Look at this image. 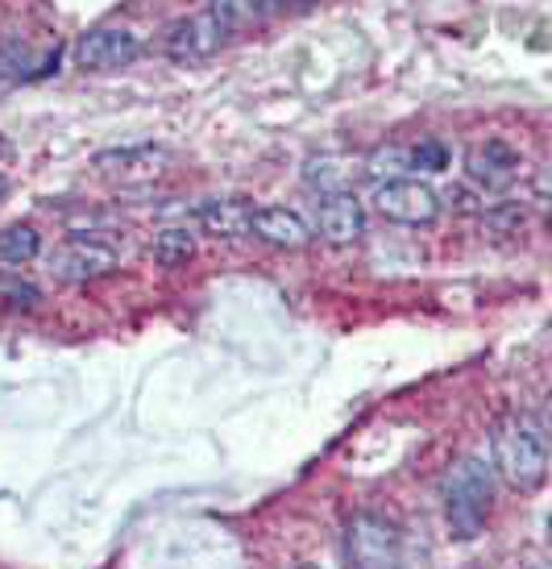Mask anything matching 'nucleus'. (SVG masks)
Instances as JSON below:
<instances>
[{"label": "nucleus", "mask_w": 552, "mask_h": 569, "mask_svg": "<svg viewBox=\"0 0 552 569\" xmlns=\"http://www.w3.org/2000/svg\"><path fill=\"white\" fill-rule=\"evenodd\" d=\"M523 171V159L515 146L499 142V138H486V142H473L465 150V174H470L473 188L482 191H503L511 188Z\"/></svg>", "instance_id": "obj_8"}, {"label": "nucleus", "mask_w": 552, "mask_h": 569, "mask_svg": "<svg viewBox=\"0 0 552 569\" xmlns=\"http://www.w3.org/2000/svg\"><path fill=\"white\" fill-rule=\"evenodd\" d=\"M403 171H411V167H408V150H399V146L379 150L374 159L365 162V174H370L374 183H382V179H399Z\"/></svg>", "instance_id": "obj_18"}, {"label": "nucleus", "mask_w": 552, "mask_h": 569, "mask_svg": "<svg viewBox=\"0 0 552 569\" xmlns=\"http://www.w3.org/2000/svg\"><path fill=\"white\" fill-rule=\"evenodd\" d=\"M150 258H154L158 267H167V270L188 267L191 258H195V238H191L188 229L171 224V229H162V233L150 241Z\"/></svg>", "instance_id": "obj_13"}, {"label": "nucleus", "mask_w": 552, "mask_h": 569, "mask_svg": "<svg viewBox=\"0 0 552 569\" xmlns=\"http://www.w3.org/2000/svg\"><path fill=\"white\" fill-rule=\"evenodd\" d=\"M92 167L104 179L117 183H150L158 174L171 171V150L167 146H121V150H100Z\"/></svg>", "instance_id": "obj_7"}, {"label": "nucleus", "mask_w": 552, "mask_h": 569, "mask_svg": "<svg viewBox=\"0 0 552 569\" xmlns=\"http://www.w3.org/2000/svg\"><path fill=\"white\" fill-rule=\"evenodd\" d=\"M490 466L515 490H536L549 478V432L536 416L511 411L494 425L490 437Z\"/></svg>", "instance_id": "obj_1"}, {"label": "nucleus", "mask_w": 552, "mask_h": 569, "mask_svg": "<svg viewBox=\"0 0 552 569\" xmlns=\"http://www.w3.org/2000/svg\"><path fill=\"white\" fill-rule=\"evenodd\" d=\"M267 4L270 0H212V13L221 17L229 30H237V26L262 21V17H267Z\"/></svg>", "instance_id": "obj_15"}, {"label": "nucleus", "mask_w": 552, "mask_h": 569, "mask_svg": "<svg viewBox=\"0 0 552 569\" xmlns=\"http://www.w3.org/2000/svg\"><path fill=\"white\" fill-rule=\"evenodd\" d=\"M42 250V238H38V229L33 224H9V229H0V262L4 267H26L33 262Z\"/></svg>", "instance_id": "obj_14"}, {"label": "nucleus", "mask_w": 552, "mask_h": 569, "mask_svg": "<svg viewBox=\"0 0 552 569\" xmlns=\"http://www.w3.org/2000/svg\"><path fill=\"white\" fill-rule=\"evenodd\" d=\"M224 38H229V26L208 9V13L179 17L171 30L162 33V50L171 63H204L224 47Z\"/></svg>", "instance_id": "obj_5"}, {"label": "nucleus", "mask_w": 552, "mask_h": 569, "mask_svg": "<svg viewBox=\"0 0 552 569\" xmlns=\"http://www.w3.org/2000/svg\"><path fill=\"white\" fill-rule=\"evenodd\" d=\"M250 217H253V204L250 200H204V204L195 208V221L204 229L208 238H221V241H237L250 233Z\"/></svg>", "instance_id": "obj_12"}, {"label": "nucleus", "mask_w": 552, "mask_h": 569, "mask_svg": "<svg viewBox=\"0 0 552 569\" xmlns=\"http://www.w3.org/2000/svg\"><path fill=\"white\" fill-rule=\"evenodd\" d=\"M408 167H420V171H444L449 167V150L441 142H420L408 150Z\"/></svg>", "instance_id": "obj_19"}, {"label": "nucleus", "mask_w": 552, "mask_h": 569, "mask_svg": "<svg viewBox=\"0 0 552 569\" xmlns=\"http://www.w3.org/2000/svg\"><path fill=\"white\" fill-rule=\"evenodd\" d=\"M315 233L329 246H353L365 238V208L353 191H324L315 200Z\"/></svg>", "instance_id": "obj_9"}, {"label": "nucleus", "mask_w": 552, "mask_h": 569, "mask_svg": "<svg viewBox=\"0 0 552 569\" xmlns=\"http://www.w3.org/2000/svg\"><path fill=\"white\" fill-rule=\"evenodd\" d=\"M490 507H494V466L482 458H461L444 478V520L453 537H478L490 520Z\"/></svg>", "instance_id": "obj_2"}, {"label": "nucleus", "mask_w": 552, "mask_h": 569, "mask_svg": "<svg viewBox=\"0 0 552 569\" xmlns=\"http://www.w3.org/2000/svg\"><path fill=\"white\" fill-rule=\"evenodd\" d=\"M291 4H303V0H291Z\"/></svg>", "instance_id": "obj_21"}, {"label": "nucleus", "mask_w": 552, "mask_h": 569, "mask_svg": "<svg viewBox=\"0 0 552 569\" xmlns=\"http://www.w3.org/2000/svg\"><path fill=\"white\" fill-rule=\"evenodd\" d=\"M250 233L258 241L274 246V250H303V246L312 241V229H308V221H303L295 208H283V204L253 208Z\"/></svg>", "instance_id": "obj_11"}, {"label": "nucleus", "mask_w": 552, "mask_h": 569, "mask_svg": "<svg viewBox=\"0 0 552 569\" xmlns=\"http://www.w3.org/2000/svg\"><path fill=\"white\" fill-rule=\"evenodd\" d=\"M303 179H308L320 196H324V191H345L349 188V167H341L337 159H312L308 162V171H303Z\"/></svg>", "instance_id": "obj_16"}, {"label": "nucleus", "mask_w": 552, "mask_h": 569, "mask_svg": "<svg viewBox=\"0 0 552 569\" xmlns=\"http://www.w3.org/2000/svg\"><path fill=\"white\" fill-rule=\"evenodd\" d=\"M26 63H30V47L21 38H4L0 42V88L26 80Z\"/></svg>", "instance_id": "obj_17"}, {"label": "nucleus", "mask_w": 552, "mask_h": 569, "mask_svg": "<svg viewBox=\"0 0 552 569\" xmlns=\"http://www.w3.org/2000/svg\"><path fill=\"white\" fill-rule=\"evenodd\" d=\"M399 553H403V532L394 528V520H387L379 511H358L345 523V557L353 566H394Z\"/></svg>", "instance_id": "obj_3"}, {"label": "nucleus", "mask_w": 552, "mask_h": 569, "mask_svg": "<svg viewBox=\"0 0 552 569\" xmlns=\"http://www.w3.org/2000/svg\"><path fill=\"white\" fill-rule=\"evenodd\" d=\"M4 191H9V179H4V174H0V196H4Z\"/></svg>", "instance_id": "obj_20"}, {"label": "nucleus", "mask_w": 552, "mask_h": 569, "mask_svg": "<svg viewBox=\"0 0 552 569\" xmlns=\"http://www.w3.org/2000/svg\"><path fill=\"white\" fill-rule=\"evenodd\" d=\"M142 54V42L138 33L126 30V26H100V30H88L76 47V63L88 67V71H112V67H126Z\"/></svg>", "instance_id": "obj_10"}, {"label": "nucleus", "mask_w": 552, "mask_h": 569, "mask_svg": "<svg viewBox=\"0 0 552 569\" xmlns=\"http://www.w3.org/2000/svg\"><path fill=\"white\" fill-rule=\"evenodd\" d=\"M117 270V250L92 238H71L50 253V274L59 283H92Z\"/></svg>", "instance_id": "obj_6"}, {"label": "nucleus", "mask_w": 552, "mask_h": 569, "mask_svg": "<svg viewBox=\"0 0 552 569\" xmlns=\"http://www.w3.org/2000/svg\"><path fill=\"white\" fill-rule=\"evenodd\" d=\"M374 212L394 224H415L420 229V224H432L441 217V196L420 179L399 174V179H382L374 188Z\"/></svg>", "instance_id": "obj_4"}]
</instances>
